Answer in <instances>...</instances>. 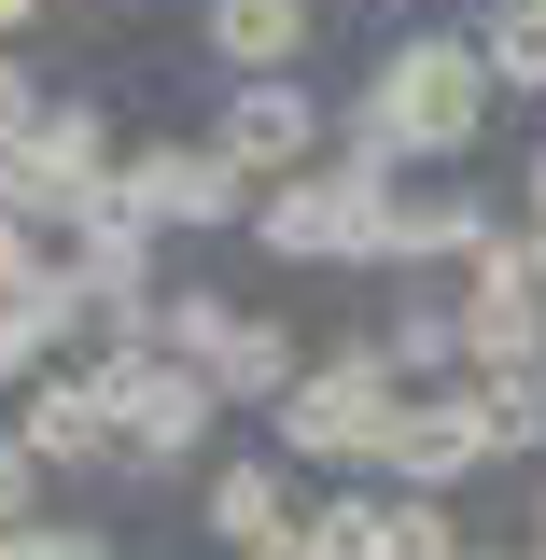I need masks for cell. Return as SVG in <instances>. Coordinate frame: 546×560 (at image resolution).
Masks as SVG:
<instances>
[{
  "instance_id": "6da1fadb",
  "label": "cell",
  "mask_w": 546,
  "mask_h": 560,
  "mask_svg": "<svg viewBox=\"0 0 546 560\" xmlns=\"http://www.w3.org/2000/svg\"><path fill=\"white\" fill-rule=\"evenodd\" d=\"M490 57L477 28H407L393 57H379V84L337 113V154H379V168H407V154H477L490 140Z\"/></svg>"
},
{
  "instance_id": "7a4b0ae2",
  "label": "cell",
  "mask_w": 546,
  "mask_h": 560,
  "mask_svg": "<svg viewBox=\"0 0 546 560\" xmlns=\"http://www.w3.org/2000/svg\"><path fill=\"white\" fill-rule=\"evenodd\" d=\"M393 420H407V364L379 337H337L294 378V407H280V463H294V477H379Z\"/></svg>"
},
{
  "instance_id": "3957f363",
  "label": "cell",
  "mask_w": 546,
  "mask_h": 560,
  "mask_svg": "<svg viewBox=\"0 0 546 560\" xmlns=\"http://www.w3.org/2000/svg\"><path fill=\"white\" fill-rule=\"evenodd\" d=\"M393 183H407V168H379V154H323L309 183H267V197H253V238H267L280 267H379Z\"/></svg>"
},
{
  "instance_id": "277c9868",
  "label": "cell",
  "mask_w": 546,
  "mask_h": 560,
  "mask_svg": "<svg viewBox=\"0 0 546 560\" xmlns=\"http://www.w3.org/2000/svg\"><path fill=\"white\" fill-rule=\"evenodd\" d=\"M113 183H127V140H113L98 98H57V113L28 127V154H0V210L43 224V238H84V224L113 210Z\"/></svg>"
},
{
  "instance_id": "5b68a950",
  "label": "cell",
  "mask_w": 546,
  "mask_h": 560,
  "mask_svg": "<svg viewBox=\"0 0 546 560\" xmlns=\"http://www.w3.org/2000/svg\"><path fill=\"white\" fill-rule=\"evenodd\" d=\"M84 378H98L113 434H127V448H154V463H197V434L224 420L210 364H183V350H84Z\"/></svg>"
},
{
  "instance_id": "8992f818",
  "label": "cell",
  "mask_w": 546,
  "mask_h": 560,
  "mask_svg": "<svg viewBox=\"0 0 546 560\" xmlns=\"http://www.w3.org/2000/svg\"><path fill=\"white\" fill-rule=\"evenodd\" d=\"M113 197L154 224V238H210V224H253V183H239V154L224 140H127V183Z\"/></svg>"
},
{
  "instance_id": "52a82bcc",
  "label": "cell",
  "mask_w": 546,
  "mask_h": 560,
  "mask_svg": "<svg viewBox=\"0 0 546 560\" xmlns=\"http://www.w3.org/2000/svg\"><path fill=\"white\" fill-rule=\"evenodd\" d=\"M210 140H224V154H239V183L267 197V183H309V168L337 154V113H323V98H309V70H294V84H239V98L210 113Z\"/></svg>"
},
{
  "instance_id": "ba28073f",
  "label": "cell",
  "mask_w": 546,
  "mask_h": 560,
  "mask_svg": "<svg viewBox=\"0 0 546 560\" xmlns=\"http://www.w3.org/2000/svg\"><path fill=\"white\" fill-rule=\"evenodd\" d=\"M197 43L239 70V84H294L309 43H323V0H197Z\"/></svg>"
},
{
  "instance_id": "9c48e42d",
  "label": "cell",
  "mask_w": 546,
  "mask_h": 560,
  "mask_svg": "<svg viewBox=\"0 0 546 560\" xmlns=\"http://www.w3.org/2000/svg\"><path fill=\"white\" fill-rule=\"evenodd\" d=\"M14 434L43 448V477H113V448H127V434H113V407H98V378H84V364H57V378H43V393L14 407Z\"/></svg>"
},
{
  "instance_id": "30bf717a",
  "label": "cell",
  "mask_w": 546,
  "mask_h": 560,
  "mask_svg": "<svg viewBox=\"0 0 546 560\" xmlns=\"http://www.w3.org/2000/svg\"><path fill=\"white\" fill-rule=\"evenodd\" d=\"M490 448H477V407H463V378L449 393H407V420H393V448H379V477L393 490H463Z\"/></svg>"
},
{
  "instance_id": "8fae6325",
  "label": "cell",
  "mask_w": 546,
  "mask_h": 560,
  "mask_svg": "<svg viewBox=\"0 0 546 560\" xmlns=\"http://www.w3.org/2000/svg\"><path fill=\"white\" fill-rule=\"evenodd\" d=\"M379 350L407 364V393H449V378H477V337H463V280H407L393 294V323Z\"/></svg>"
},
{
  "instance_id": "7c38bea8",
  "label": "cell",
  "mask_w": 546,
  "mask_h": 560,
  "mask_svg": "<svg viewBox=\"0 0 546 560\" xmlns=\"http://www.w3.org/2000/svg\"><path fill=\"white\" fill-rule=\"evenodd\" d=\"M197 504H210V533H224V547H267V533H294V504H309V490H294L280 448H239V463H210V477H197Z\"/></svg>"
},
{
  "instance_id": "4fadbf2b",
  "label": "cell",
  "mask_w": 546,
  "mask_h": 560,
  "mask_svg": "<svg viewBox=\"0 0 546 560\" xmlns=\"http://www.w3.org/2000/svg\"><path fill=\"white\" fill-rule=\"evenodd\" d=\"M294 378H309V337H294V323H280V308H253V323H239V337H224V364H210V393H224V407H294Z\"/></svg>"
},
{
  "instance_id": "5bb4252c",
  "label": "cell",
  "mask_w": 546,
  "mask_h": 560,
  "mask_svg": "<svg viewBox=\"0 0 546 560\" xmlns=\"http://www.w3.org/2000/svg\"><path fill=\"white\" fill-rule=\"evenodd\" d=\"M84 337V294H14V308H0V378H14V393H43V378H57V350Z\"/></svg>"
},
{
  "instance_id": "9a60e30c",
  "label": "cell",
  "mask_w": 546,
  "mask_h": 560,
  "mask_svg": "<svg viewBox=\"0 0 546 560\" xmlns=\"http://www.w3.org/2000/svg\"><path fill=\"white\" fill-rule=\"evenodd\" d=\"M294 533H309V560H393V490H309Z\"/></svg>"
},
{
  "instance_id": "2e32d148",
  "label": "cell",
  "mask_w": 546,
  "mask_h": 560,
  "mask_svg": "<svg viewBox=\"0 0 546 560\" xmlns=\"http://www.w3.org/2000/svg\"><path fill=\"white\" fill-rule=\"evenodd\" d=\"M463 407L490 463H546V378H463Z\"/></svg>"
},
{
  "instance_id": "e0dca14e",
  "label": "cell",
  "mask_w": 546,
  "mask_h": 560,
  "mask_svg": "<svg viewBox=\"0 0 546 560\" xmlns=\"http://www.w3.org/2000/svg\"><path fill=\"white\" fill-rule=\"evenodd\" d=\"M253 308L224 294V280H183V294H154V350H183V364H224V337H239Z\"/></svg>"
},
{
  "instance_id": "ac0fdd59",
  "label": "cell",
  "mask_w": 546,
  "mask_h": 560,
  "mask_svg": "<svg viewBox=\"0 0 546 560\" xmlns=\"http://www.w3.org/2000/svg\"><path fill=\"white\" fill-rule=\"evenodd\" d=\"M477 57L504 98H546V0H490L477 14Z\"/></svg>"
},
{
  "instance_id": "d6986e66",
  "label": "cell",
  "mask_w": 546,
  "mask_h": 560,
  "mask_svg": "<svg viewBox=\"0 0 546 560\" xmlns=\"http://www.w3.org/2000/svg\"><path fill=\"white\" fill-rule=\"evenodd\" d=\"M393 560H477L463 547V504L449 490H393Z\"/></svg>"
},
{
  "instance_id": "ffe728a7",
  "label": "cell",
  "mask_w": 546,
  "mask_h": 560,
  "mask_svg": "<svg viewBox=\"0 0 546 560\" xmlns=\"http://www.w3.org/2000/svg\"><path fill=\"white\" fill-rule=\"evenodd\" d=\"M0 533H43V448L0 420Z\"/></svg>"
},
{
  "instance_id": "44dd1931",
  "label": "cell",
  "mask_w": 546,
  "mask_h": 560,
  "mask_svg": "<svg viewBox=\"0 0 546 560\" xmlns=\"http://www.w3.org/2000/svg\"><path fill=\"white\" fill-rule=\"evenodd\" d=\"M43 113H57V84H43L28 57H0V154H28V127H43Z\"/></svg>"
},
{
  "instance_id": "7402d4cb",
  "label": "cell",
  "mask_w": 546,
  "mask_h": 560,
  "mask_svg": "<svg viewBox=\"0 0 546 560\" xmlns=\"http://www.w3.org/2000/svg\"><path fill=\"white\" fill-rule=\"evenodd\" d=\"M14 560H113V533H84V518H43V533H14Z\"/></svg>"
},
{
  "instance_id": "603a6c76",
  "label": "cell",
  "mask_w": 546,
  "mask_h": 560,
  "mask_svg": "<svg viewBox=\"0 0 546 560\" xmlns=\"http://www.w3.org/2000/svg\"><path fill=\"white\" fill-rule=\"evenodd\" d=\"M519 267H533V294H546V210H519Z\"/></svg>"
},
{
  "instance_id": "cb8c5ba5",
  "label": "cell",
  "mask_w": 546,
  "mask_h": 560,
  "mask_svg": "<svg viewBox=\"0 0 546 560\" xmlns=\"http://www.w3.org/2000/svg\"><path fill=\"white\" fill-rule=\"evenodd\" d=\"M239 560H309V533H267V547H239Z\"/></svg>"
},
{
  "instance_id": "d4e9b609",
  "label": "cell",
  "mask_w": 546,
  "mask_h": 560,
  "mask_svg": "<svg viewBox=\"0 0 546 560\" xmlns=\"http://www.w3.org/2000/svg\"><path fill=\"white\" fill-rule=\"evenodd\" d=\"M28 14H43V0H0V57H14V28H28Z\"/></svg>"
},
{
  "instance_id": "484cf974",
  "label": "cell",
  "mask_w": 546,
  "mask_h": 560,
  "mask_svg": "<svg viewBox=\"0 0 546 560\" xmlns=\"http://www.w3.org/2000/svg\"><path fill=\"white\" fill-rule=\"evenodd\" d=\"M533 560H546V463H533Z\"/></svg>"
},
{
  "instance_id": "4316f807",
  "label": "cell",
  "mask_w": 546,
  "mask_h": 560,
  "mask_svg": "<svg viewBox=\"0 0 546 560\" xmlns=\"http://www.w3.org/2000/svg\"><path fill=\"white\" fill-rule=\"evenodd\" d=\"M379 14H420V0H379Z\"/></svg>"
},
{
  "instance_id": "83f0119b",
  "label": "cell",
  "mask_w": 546,
  "mask_h": 560,
  "mask_svg": "<svg viewBox=\"0 0 546 560\" xmlns=\"http://www.w3.org/2000/svg\"><path fill=\"white\" fill-rule=\"evenodd\" d=\"M477 560H504V547H477ZM519 560H533V547H519Z\"/></svg>"
}]
</instances>
